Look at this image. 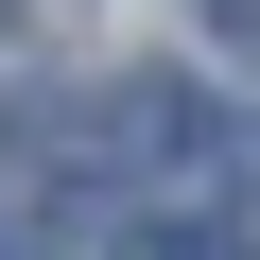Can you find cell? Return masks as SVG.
Instances as JSON below:
<instances>
[{"mask_svg": "<svg viewBox=\"0 0 260 260\" xmlns=\"http://www.w3.org/2000/svg\"><path fill=\"white\" fill-rule=\"evenodd\" d=\"M208 52H260V0H208Z\"/></svg>", "mask_w": 260, "mask_h": 260, "instance_id": "cell-1", "label": "cell"}, {"mask_svg": "<svg viewBox=\"0 0 260 260\" xmlns=\"http://www.w3.org/2000/svg\"><path fill=\"white\" fill-rule=\"evenodd\" d=\"M156 260H243V243H225V225H156Z\"/></svg>", "mask_w": 260, "mask_h": 260, "instance_id": "cell-2", "label": "cell"}, {"mask_svg": "<svg viewBox=\"0 0 260 260\" xmlns=\"http://www.w3.org/2000/svg\"><path fill=\"white\" fill-rule=\"evenodd\" d=\"M0 18H18V0H0Z\"/></svg>", "mask_w": 260, "mask_h": 260, "instance_id": "cell-3", "label": "cell"}]
</instances>
